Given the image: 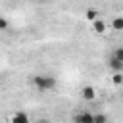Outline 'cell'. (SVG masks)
Here are the masks:
<instances>
[{
    "mask_svg": "<svg viewBox=\"0 0 123 123\" xmlns=\"http://www.w3.org/2000/svg\"><path fill=\"white\" fill-rule=\"evenodd\" d=\"M33 85L38 92H50V90L56 88V77H52V75H35Z\"/></svg>",
    "mask_w": 123,
    "mask_h": 123,
    "instance_id": "6da1fadb",
    "label": "cell"
},
{
    "mask_svg": "<svg viewBox=\"0 0 123 123\" xmlns=\"http://www.w3.org/2000/svg\"><path fill=\"white\" fill-rule=\"evenodd\" d=\"M73 121L75 123H94L90 111H79V113H75L73 115Z\"/></svg>",
    "mask_w": 123,
    "mask_h": 123,
    "instance_id": "7a4b0ae2",
    "label": "cell"
},
{
    "mask_svg": "<svg viewBox=\"0 0 123 123\" xmlns=\"http://www.w3.org/2000/svg\"><path fill=\"white\" fill-rule=\"evenodd\" d=\"M81 96H83V100H86V102H92V100L96 98V90H94V86H90V85L83 86V90H81Z\"/></svg>",
    "mask_w": 123,
    "mask_h": 123,
    "instance_id": "3957f363",
    "label": "cell"
},
{
    "mask_svg": "<svg viewBox=\"0 0 123 123\" xmlns=\"http://www.w3.org/2000/svg\"><path fill=\"white\" fill-rule=\"evenodd\" d=\"M12 123H31V119L25 111H15L12 115Z\"/></svg>",
    "mask_w": 123,
    "mask_h": 123,
    "instance_id": "277c9868",
    "label": "cell"
},
{
    "mask_svg": "<svg viewBox=\"0 0 123 123\" xmlns=\"http://www.w3.org/2000/svg\"><path fill=\"white\" fill-rule=\"evenodd\" d=\"M106 29H108L106 21H102V19H96V21H92V31H94V33H98V35H104V33H106Z\"/></svg>",
    "mask_w": 123,
    "mask_h": 123,
    "instance_id": "5b68a950",
    "label": "cell"
},
{
    "mask_svg": "<svg viewBox=\"0 0 123 123\" xmlns=\"http://www.w3.org/2000/svg\"><path fill=\"white\" fill-rule=\"evenodd\" d=\"M108 65H110V69H111L113 73H119V71H123V63H121V62H117L115 58H110Z\"/></svg>",
    "mask_w": 123,
    "mask_h": 123,
    "instance_id": "8992f818",
    "label": "cell"
},
{
    "mask_svg": "<svg viewBox=\"0 0 123 123\" xmlns=\"http://www.w3.org/2000/svg\"><path fill=\"white\" fill-rule=\"evenodd\" d=\"M111 29L113 31H123V15H117L111 19Z\"/></svg>",
    "mask_w": 123,
    "mask_h": 123,
    "instance_id": "52a82bcc",
    "label": "cell"
},
{
    "mask_svg": "<svg viewBox=\"0 0 123 123\" xmlns=\"http://www.w3.org/2000/svg\"><path fill=\"white\" fill-rule=\"evenodd\" d=\"M92 121L94 123H110V119H108L106 113H92Z\"/></svg>",
    "mask_w": 123,
    "mask_h": 123,
    "instance_id": "ba28073f",
    "label": "cell"
},
{
    "mask_svg": "<svg viewBox=\"0 0 123 123\" xmlns=\"http://www.w3.org/2000/svg\"><path fill=\"white\" fill-rule=\"evenodd\" d=\"M85 17H86V19L92 23V21H96V19H98V12H96V10H86Z\"/></svg>",
    "mask_w": 123,
    "mask_h": 123,
    "instance_id": "9c48e42d",
    "label": "cell"
},
{
    "mask_svg": "<svg viewBox=\"0 0 123 123\" xmlns=\"http://www.w3.org/2000/svg\"><path fill=\"white\" fill-rule=\"evenodd\" d=\"M111 58H115L117 62H121V63H123V46L115 48V50H113V54H111Z\"/></svg>",
    "mask_w": 123,
    "mask_h": 123,
    "instance_id": "30bf717a",
    "label": "cell"
},
{
    "mask_svg": "<svg viewBox=\"0 0 123 123\" xmlns=\"http://www.w3.org/2000/svg\"><path fill=\"white\" fill-rule=\"evenodd\" d=\"M111 81H113V85H123V75L121 73H113Z\"/></svg>",
    "mask_w": 123,
    "mask_h": 123,
    "instance_id": "8fae6325",
    "label": "cell"
},
{
    "mask_svg": "<svg viewBox=\"0 0 123 123\" xmlns=\"http://www.w3.org/2000/svg\"><path fill=\"white\" fill-rule=\"evenodd\" d=\"M8 27H10L8 19L6 17H0V31H8Z\"/></svg>",
    "mask_w": 123,
    "mask_h": 123,
    "instance_id": "7c38bea8",
    "label": "cell"
},
{
    "mask_svg": "<svg viewBox=\"0 0 123 123\" xmlns=\"http://www.w3.org/2000/svg\"><path fill=\"white\" fill-rule=\"evenodd\" d=\"M35 123H48L46 119H38V121H35Z\"/></svg>",
    "mask_w": 123,
    "mask_h": 123,
    "instance_id": "4fadbf2b",
    "label": "cell"
}]
</instances>
